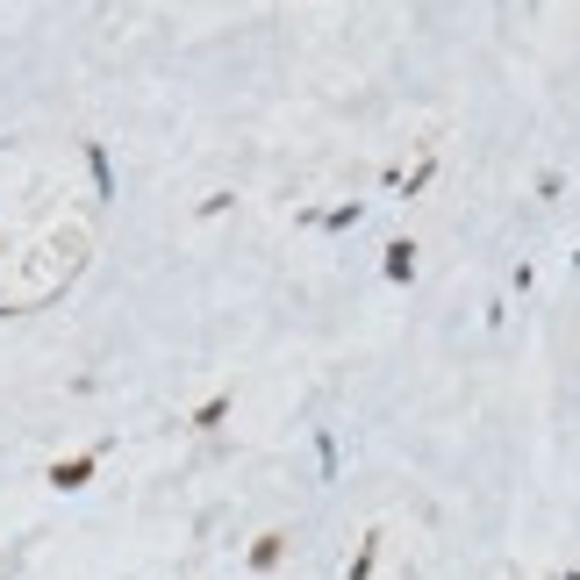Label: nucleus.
I'll return each instance as SVG.
<instances>
[{
  "label": "nucleus",
  "mask_w": 580,
  "mask_h": 580,
  "mask_svg": "<svg viewBox=\"0 0 580 580\" xmlns=\"http://www.w3.org/2000/svg\"><path fill=\"white\" fill-rule=\"evenodd\" d=\"M86 473H94V459H65V466H58V473H51V480H58V488H79V480H86Z\"/></svg>",
  "instance_id": "f257e3e1"
}]
</instances>
